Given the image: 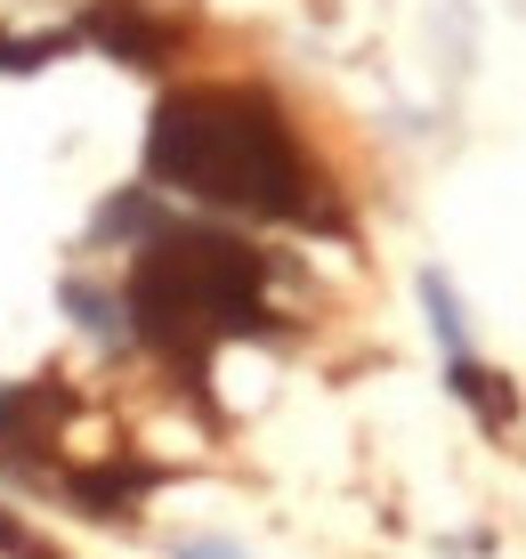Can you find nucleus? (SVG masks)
<instances>
[{"mask_svg":"<svg viewBox=\"0 0 526 559\" xmlns=\"http://www.w3.org/2000/svg\"><path fill=\"white\" fill-rule=\"evenodd\" d=\"M146 179L251 219H316V170L291 146V122L251 82H194L154 106Z\"/></svg>","mask_w":526,"mask_h":559,"instance_id":"f257e3e1","label":"nucleus"},{"mask_svg":"<svg viewBox=\"0 0 526 559\" xmlns=\"http://www.w3.org/2000/svg\"><path fill=\"white\" fill-rule=\"evenodd\" d=\"M267 260L236 236L211 227H170L146 236L139 267H130V317L139 341L179 365H203L211 341L227 333H267Z\"/></svg>","mask_w":526,"mask_h":559,"instance_id":"f03ea898","label":"nucleus"},{"mask_svg":"<svg viewBox=\"0 0 526 559\" xmlns=\"http://www.w3.org/2000/svg\"><path fill=\"white\" fill-rule=\"evenodd\" d=\"M421 300H430V324H438V341H445V357H470V333H462V308H454V284L438 276H421Z\"/></svg>","mask_w":526,"mask_h":559,"instance_id":"7ed1b4c3","label":"nucleus"},{"mask_svg":"<svg viewBox=\"0 0 526 559\" xmlns=\"http://www.w3.org/2000/svg\"><path fill=\"white\" fill-rule=\"evenodd\" d=\"M0 551H9V559H49L41 544H33V535L25 527H16V519H0Z\"/></svg>","mask_w":526,"mask_h":559,"instance_id":"20e7f679","label":"nucleus"},{"mask_svg":"<svg viewBox=\"0 0 526 559\" xmlns=\"http://www.w3.org/2000/svg\"><path fill=\"white\" fill-rule=\"evenodd\" d=\"M179 559H243V551H219V544H194V551H179Z\"/></svg>","mask_w":526,"mask_h":559,"instance_id":"39448f33","label":"nucleus"}]
</instances>
